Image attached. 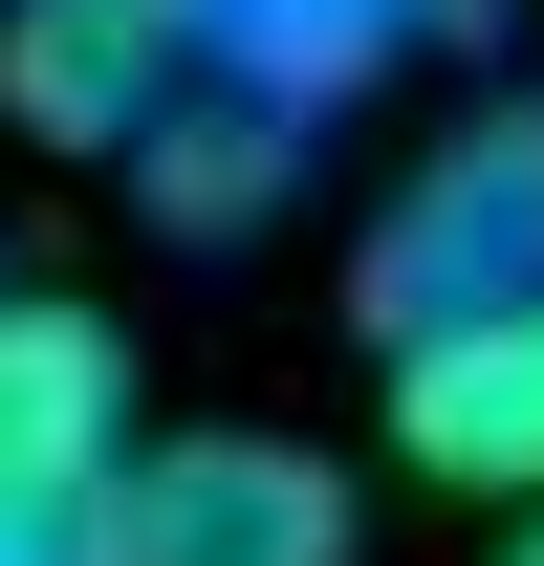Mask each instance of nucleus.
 <instances>
[{
  "label": "nucleus",
  "mask_w": 544,
  "mask_h": 566,
  "mask_svg": "<svg viewBox=\"0 0 544 566\" xmlns=\"http://www.w3.org/2000/svg\"><path fill=\"white\" fill-rule=\"evenodd\" d=\"M283 175H305V132H283V109H240V87H175V109H153V153H132V197L175 218V240H218V218H262Z\"/></svg>",
  "instance_id": "7"
},
{
  "label": "nucleus",
  "mask_w": 544,
  "mask_h": 566,
  "mask_svg": "<svg viewBox=\"0 0 544 566\" xmlns=\"http://www.w3.org/2000/svg\"><path fill=\"white\" fill-rule=\"evenodd\" d=\"M370 327H458V305H523L544 283V87H501V109H458V132L393 175V218H370Z\"/></svg>",
  "instance_id": "2"
},
{
  "label": "nucleus",
  "mask_w": 544,
  "mask_h": 566,
  "mask_svg": "<svg viewBox=\"0 0 544 566\" xmlns=\"http://www.w3.org/2000/svg\"><path fill=\"white\" fill-rule=\"evenodd\" d=\"M66 566H348V480L305 458V436H132L109 458V501L66 523Z\"/></svg>",
  "instance_id": "1"
},
{
  "label": "nucleus",
  "mask_w": 544,
  "mask_h": 566,
  "mask_svg": "<svg viewBox=\"0 0 544 566\" xmlns=\"http://www.w3.org/2000/svg\"><path fill=\"white\" fill-rule=\"evenodd\" d=\"M132 349H109V305H66V283H0V566H66V523L109 501V458H132Z\"/></svg>",
  "instance_id": "3"
},
{
  "label": "nucleus",
  "mask_w": 544,
  "mask_h": 566,
  "mask_svg": "<svg viewBox=\"0 0 544 566\" xmlns=\"http://www.w3.org/2000/svg\"><path fill=\"white\" fill-rule=\"evenodd\" d=\"M175 87H197V0H0V109L44 153H153Z\"/></svg>",
  "instance_id": "5"
},
{
  "label": "nucleus",
  "mask_w": 544,
  "mask_h": 566,
  "mask_svg": "<svg viewBox=\"0 0 544 566\" xmlns=\"http://www.w3.org/2000/svg\"><path fill=\"white\" fill-rule=\"evenodd\" d=\"M393 458L544 523V283H523V305H458V327L393 349Z\"/></svg>",
  "instance_id": "4"
},
{
  "label": "nucleus",
  "mask_w": 544,
  "mask_h": 566,
  "mask_svg": "<svg viewBox=\"0 0 544 566\" xmlns=\"http://www.w3.org/2000/svg\"><path fill=\"white\" fill-rule=\"evenodd\" d=\"M523 566H544V523H523Z\"/></svg>",
  "instance_id": "8"
},
{
  "label": "nucleus",
  "mask_w": 544,
  "mask_h": 566,
  "mask_svg": "<svg viewBox=\"0 0 544 566\" xmlns=\"http://www.w3.org/2000/svg\"><path fill=\"white\" fill-rule=\"evenodd\" d=\"M479 22H501V0H197V87L327 132L348 87H393L414 44H479Z\"/></svg>",
  "instance_id": "6"
}]
</instances>
